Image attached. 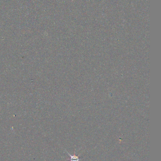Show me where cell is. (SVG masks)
<instances>
[{
    "label": "cell",
    "mask_w": 161,
    "mask_h": 161,
    "mask_svg": "<svg viewBox=\"0 0 161 161\" xmlns=\"http://www.w3.org/2000/svg\"><path fill=\"white\" fill-rule=\"evenodd\" d=\"M68 153V154L70 157V161H80V159L79 158L78 156H77L76 155H71L70 153H68L67 151H66Z\"/></svg>",
    "instance_id": "1"
}]
</instances>
